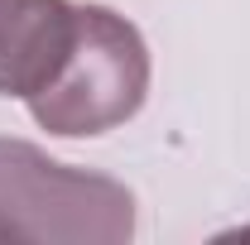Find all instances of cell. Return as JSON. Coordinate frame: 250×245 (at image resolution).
<instances>
[{
    "instance_id": "cell-2",
    "label": "cell",
    "mask_w": 250,
    "mask_h": 245,
    "mask_svg": "<svg viewBox=\"0 0 250 245\" xmlns=\"http://www.w3.org/2000/svg\"><path fill=\"white\" fill-rule=\"evenodd\" d=\"M149 96V48L140 29L106 10L77 5V39L58 77L29 96V116L48 135L82 140L125 125Z\"/></svg>"
},
{
    "instance_id": "cell-4",
    "label": "cell",
    "mask_w": 250,
    "mask_h": 245,
    "mask_svg": "<svg viewBox=\"0 0 250 245\" xmlns=\"http://www.w3.org/2000/svg\"><path fill=\"white\" fill-rule=\"evenodd\" d=\"M246 236H250V226H246Z\"/></svg>"
},
{
    "instance_id": "cell-3",
    "label": "cell",
    "mask_w": 250,
    "mask_h": 245,
    "mask_svg": "<svg viewBox=\"0 0 250 245\" xmlns=\"http://www.w3.org/2000/svg\"><path fill=\"white\" fill-rule=\"evenodd\" d=\"M77 39V5L67 0H0V96L43 92Z\"/></svg>"
},
{
    "instance_id": "cell-1",
    "label": "cell",
    "mask_w": 250,
    "mask_h": 245,
    "mask_svg": "<svg viewBox=\"0 0 250 245\" xmlns=\"http://www.w3.org/2000/svg\"><path fill=\"white\" fill-rule=\"evenodd\" d=\"M135 236L130 187L58 163L29 140H0V241L121 245Z\"/></svg>"
}]
</instances>
